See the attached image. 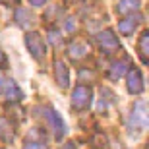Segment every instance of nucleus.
I'll return each mask as SVG.
<instances>
[{"mask_svg": "<svg viewBox=\"0 0 149 149\" xmlns=\"http://www.w3.org/2000/svg\"><path fill=\"white\" fill-rule=\"evenodd\" d=\"M91 105H93V89L89 87V85L79 83V85L72 91V99H70L72 111L83 112V111H87Z\"/></svg>", "mask_w": 149, "mask_h": 149, "instance_id": "f257e3e1", "label": "nucleus"}, {"mask_svg": "<svg viewBox=\"0 0 149 149\" xmlns=\"http://www.w3.org/2000/svg\"><path fill=\"white\" fill-rule=\"evenodd\" d=\"M149 124V109L145 101H136L134 109L130 112V120H128V128L136 130V132H143Z\"/></svg>", "mask_w": 149, "mask_h": 149, "instance_id": "f03ea898", "label": "nucleus"}, {"mask_svg": "<svg viewBox=\"0 0 149 149\" xmlns=\"http://www.w3.org/2000/svg\"><path fill=\"white\" fill-rule=\"evenodd\" d=\"M95 43L99 45V50L105 56H112V54H116V52L122 49V45H120V41H118V37H116L114 31H111V29L99 31V33L95 35Z\"/></svg>", "mask_w": 149, "mask_h": 149, "instance_id": "7ed1b4c3", "label": "nucleus"}, {"mask_svg": "<svg viewBox=\"0 0 149 149\" xmlns=\"http://www.w3.org/2000/svg\"><path fill=\"white\" fill-rule=\"evenodd\" d=\"M25 47H27L29 54L33 56L35 60H45L47 56V45H45V39L41 37V33L37 31H29L25 33Z\"/></svg>", "mask_w": 149, "mask_h": 149, "instance_id": "20e7f679", "label": "nucleus"}, {"mask_svg": "<svg viewBox=\"0 0 149 149\" xmlns=\"http://www.w3.org/2000/svg\"><path fill=\"white\" fill-rule=\"evenodd\" d=\"M0 97H4L8 103H19L23 99V91L12 77H4L0 74Z\"/></svg>", "mask_w": 149, "mask_h": 149, "instance_id": "39448f33", "label": "nucleus"}, {"mask_svg": "<svg viewBox=\"0 0 149 149\" xmlns=\"http://www.w3.org/2000/svg\"><path fill=\"white\" fill-rule=\"evenodd\" d=\"M41 111H43L45 120L49 122L50 130H52V134H54V138L62 139V138H64V134H66V124H64V120H62V116L58 114L52 107H43Z\"/></svg>", "mask_w": 149, "mask_h": 149, "instance_id": "423d86ee", "label": "nucleus"}, {"mask_svg": "<svg viewBox=\"0 0 149 149\" xmlns=\"http://www.w3.org/2000/svg\"><path fill=\"white\" fill-rule=\"evenodd\" d=\"M68 58L74 62H81L91 54V43L87 39H74L72 43L68 45Z\"/></svg>", "mask_w": 149, "mask_h": 149, "instance_id": "0eeeda50", "label": "nucleus"}, {"mask_svg": "<svg viewBox=\"0 0 149 149\" xmlns=\"http://www.w3.org/2000/svg\"><path fill=\"white\" fill-rule=\"evenodd\" d=\"M126 89L130 95H141L145 89L143 76L138 68H128L126 70Z\"/></svg>", "mask_w": 149, "mask_h": 149, "instance_id": "6e6552de", "label": "nucleus"}, {"mask_svg": "<svg viewBox=\"0 0 149 149\" xmlns=\"http://www.w3.org/2000/svg\"><path fill=\"white\" fill-rule=\"evenodd\" d=\"M141 22H143L141 14H138V12L128 14L124 19H120V22H118V31H120L122 35H134V31L138 29V25Z\"/></svg>", "mask_w": 149, "mask_h": 149, "instance_id": "1a4fd4ad", "label": "nucleus"}, {"mask_svg": "<svg viewBox=\"0 0 149 149\" xmlns=\"http://www.w3.org/2000/svg\"><path fill=\"white\" fill-rule=\"evenodd\" d=\"M54 79L60 89H66L70 85V70H68L66 62H62V60L54 62Z\"/></svg>", "mask_w": 149, "mask_h": 149, "instance_id": "9d476101", "label": "nucleus"}, {"mask_svg": "<svg viewBox=\"0 0 149 149\" xmlns=\"http://www.w3.org/2000/svg\"><path fill=\"white\" fill-rule=\"evenodd\" d=\"M16 138V128L8 118L0 116V141L2 143H12Z\"/></svg>", "mask_w": 149, "mask_h": 149, "instance_id": "9b49d317", "label": "nucleus"}, {"mask_svg": "<svg viewBox=\"0 0 149 149\" xmlns=\"http://www.w3.org/2000/svg\"><path fill=\"white\" fill-rule=\"evenodd\" d=\"M139 8H141V0H118V4H116V12L120 16L139 12Z\"/></svg>", "mask_w": 149, "mask_h": 149, "instance_id": "f8f14e48", "label": "nucleus"}, {"mask_svg": "<svg viewBox=\"0 0 149 149\" xmlns=\"http://www.w3.org/2000/svg\"><path fill=\"white\" fill-rule=\"evenodd\" d=\"M128 66H130V62H128V58H124V60H118V62H112L111 68H109V72H107V77L109 79H118V77H122L124 74H126Z\"/></svg>", "mask_w": 149, "mask_h": 149, "instance_id": "ddd939ff", "label": "nucleus"}, {"mask_svg": "<svg viewBox=\"0 0 149 149\" xmlns=\"http://www.w3.org/2000/svg\"><path fill=\"white\" fill-rule=\"evenodd\" d=\"M138 54H139V58H141L143 64L149 62V31L147 29L141 31V35L138 39Z\"/></svg>", "mask_w": 149, "mask_h": 149, "instance_id": "4468645a", "label": "nucleus"}, {"mask_svg": "<svg viewBox=\"0 0 149 149\" xmlns=\"http://www.w3.org/2000/svg\"><path fill=\"white\" fill-rule=\"evenodd\" d=\"M14 17H16V23L19 25V27H23V29L29 27V25L33 23V19H35L33 14H31L29 10H23V8H17V10H16V16H14Z\"/></svg>", "mask_w": 149, "mask_h": 149, "instance_id": "2eb2a0df", "label": "nucleus"}, {"mask_svg": "<svg viewBox=\"0 0 149 149\" xmlns=\"http://www.w3.org/2000/svg\"><path fill=\"white\" fill-rule=\"evenodd\" d=\"M49 41H50V45H52L54 49H62V47H64V37L52 27L49 29Z\"/></svg>", "mask_w": 149, "mask_h": 149, "instance_id": "dca6fc26", "label": "nucleus"}, {"mask_svg": "<svg viewBox=\"0 0 149 149\" xmlns=\"http://www.w3.org/2000/svg\"><path fill=\"white\" fill-rule=\"evenodd\" d=\"M77 79H79L81 83H85V79L93 81V79H95V72H93V70H85V68H81L79 74H77Z\"/></svg>", "mask_w": 149, "mask_h": 149, "instance_id": "f3484780", "label": "nucleus"}, {"mask_svg": "<svg viewBox=\"0 0 149 149\" xmlns=\"http://www.w3.org/2000/svg\"><path fill=\"white\" fill-rule=\"evenodd\" d=\"M62 8H58V6H50L49 10L45 12V16H43V19H47V17H50V16H54V22H56V17H62Z\"/></svg>", "mask_w": 149, "mask_h": 149, "instance_id": "a211bd4d", "label": "nucleus"}, {"mask_svg": "<svg viewBox=\"0 0 149 149\" xmlns=\"http://www.w3.org/2000/svg\"><path fill=\"white\" fill-rule=\"evenodd\" d=\"M23 149H49L47 143H41V141H27L23 145Z\"/></svg>", "mask_w": 149, "mask_h": 149, "instance_id": "6ab92c4d", "label": "nucleus"}, {"mask_svg": "<svg viewBox=\"0 0 149 149\" xmlns=\"http://www.w3.org/2000/svg\"><path fill=\"white\" fill-rule=\"evenodd\" d=\"M66 29H68V31H72V33L76 31V29H77V25H76V19H74V17H68V19H66Z\"/></svg>", "mask_w": 149, "mask_h": 149, "instance_id": "aec40b11", "label": "nucleus"}, {"mask_svg": "<svg viewBox=\"0 0 149 149\" xmlns=\"http://www.w3.org/2000/svg\"><path fill=\"white\" fill-rule=\"evenodd\" d=\"M6 68H8V58H6V54L0 50V72L6 70Z\"/></svg>", "mask_w": 149, "mask_h": 149, "instance_id": "412c9836", "label": "nucleus"}, {"mask_svg": "<svg viewBox=\"0 0 149 149\" xmlns=\"http://www.w3.org/2000/svg\"><path fill=\"white\" fill-rule=\"evenodd\" d=\"M29 2H31L33 6H37V8H41V6H45L49 0H29Z\"/></svg>", "mask_w": 149, "mask_h": 149, "instance_id": "4be33fe9", "label": "nucleus"}, {"mask_svg": "<svg viewBox=\"0 0 149 149\" xmlns=\"http://www.w3.org/2000/svg\"><path fill=\"white\" fill-rule=\"evenodd\" d=\"M0 4H4V6H16L17 0H0Z\"/></svg>", "mask_w": 149, "mask_h": 149, "instance_id": "5701e85b", "label": "nucleus"}, {"mask_svg": "<svg viewBox=\"0 0 149 149\" xmlns=\"http://www.w3.org/2000/svg\"><path fill=\"white\" fill-rule=\"evenodd\" d=\"M60 149H76V145H74V143H72V141H66V143L62 145V147H60Z\"/></svg>", "mask_w": 149, "mask_h": 149, "instance_id": "b1692460", "label": "nucleus"}]
</instances>
